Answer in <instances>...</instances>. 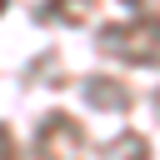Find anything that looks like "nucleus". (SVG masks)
Returning <instances> with one entry per match:
<instances>
[{
  "mask_svg": "<svg viewBox=\"0 0 160 160\" xmlns=\"http://www.w3.org/2000/svg\"><path fill=\"white\" fill-rule=\"evenodd\" d=\"M5 155H10V140H5V135H0V160H5Z\"/></svg>",
  "mask_w": 160,
  "mask_h": 160,
  "instance_id": "nucleus-1",
  "label": "nucleus"
}]
</instances>
